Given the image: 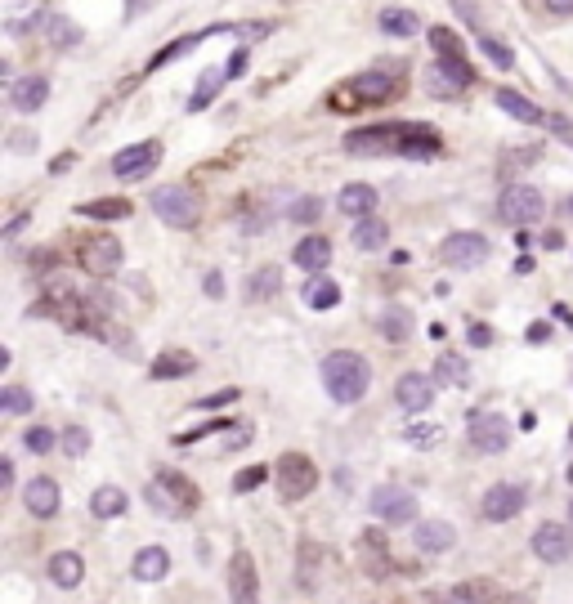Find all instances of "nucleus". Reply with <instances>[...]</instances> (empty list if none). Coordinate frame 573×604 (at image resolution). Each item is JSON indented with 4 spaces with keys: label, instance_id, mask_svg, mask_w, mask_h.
Here are the masks:
<instances>
[{
    "label": "nucleus",
    "instance_id": "23",
    "mask_svg": "<svg viewBox=\"0 0 573 604\" xmlns=\"http://www.w3.org/2000/svg\"><path fill=\"white\" fill-rule=\"evenodd\" d=\"M336 206H341V215L363 219V215L377 211V188H372V184H345V188L336 193Z\"/></svg>",
    "mask_w": 573,
    "mask_h": 604
},
{
    "label": "nucleus",
    "instance_id": "19",
    "mask_svg": "<svg viewBox=\"0 0 573 604\" xmlns=\"http://www.w3.org/2000/svg\"><path fill=\"white\" fill-rule=\"evenodd\" d=\"M46 99H50V81L41 72H28V77H19L10 86V108L14 112H37V108H46Z\"/></svg>",
    "mask_w": 573,
    "mask_h": 604
},
{
    "label": "nucleus",
    "instance_id": "15",
    "mask_svg": "<svg viewBox=\"0 0 573 604\" xmlns=\"http://www.w3.org/2000/svg\"><path fill=\"white\" fill-rule=\"evenodd\" d=\"M435 376H426V372H403L399 381H394V403L403 408V412H426L430 403H435Z\"/></svg>",
    "mask_w": 573,
    "mask_h": 604
},
{
    "label": "nucleus",
    "instance_id": "17",
    "mask_svg": "<svg viewBox=\"0 0 573 604\" xmlns=\"http://www.w3.org/2000/svg\"><path fill=\"white\" fill-rule=\"evenodd\" d=\"M359 564H363L368 577H377V582L394 573V559H390V546H386V533H381V528L359 533Z\"/></svg>",
    "mask_w": 573,
    "mask_h": 604
},
{
    "label": "nucleus",
    "instance_id": "60",
    "mask_svg": "<svg viewBox=\"0 0 573 604\" xmlns=\"http://www.w3.org/2000/svg\"><path fill=\"white\" fill-rule=\"evenodd\" d=\"M569 434H573V430H569Z\"/></svg>",
    "mask_w": 573,
    "mask_h": 604
},
{
    "label": "nucleus",
    "instance_id": "53",
    "mask_svg": "<svg viewBox=\"0 0 573 604\" xmlns=\"http://www.w3.org/2000/svg\"><path fill=\"white\" fill-rule=\"evenodd\" d=\"M0 484L14 488V461H10V457H0Z\"/></svg>",
    "mask_w": 573,
    "mask_h": 604
},
{
    "label": "nucleus",
    "instance_id": "28",
    "mask_svg": "<svg viewBox=\"0 0 573 604\" xmlns=\"http://www.w3.org/2000/svg\"><path fill=\"white\" fill-rule=\"evenodd\" d=\"M130 573H135V582H162V577L170 573V555H166L162 546H144V550L135 555Z\"/></svg>",
    "mask_w": 573,
    "mask_h": 604
},
{
    "label": "nucleus",
    "instance_id": "31",
    "mask_svg": "<svg viewBox=\"0 0 573 604\" xmlns=\"http://www.w3.org/2000/svg\"><path fill=\"white\" fill-rule=\"evenodd\" d=\"M90 510H95L99 519H117V515H126V510H130V497H126L117 484H104V488H95Z\"/></svg>",
    "mask_w": 573,
    "mask_h": 604
},
{
    "label": "nucleus",
    "instance_id": "11",
    "mask_svg": "<svg viewBox=\"0 0 573 604\" xmlns=\"http://www.w3.org/2000/svg\"><path fill=\"white\" fill-rule=\"evenodd\" d=\"M533 555L542 564H564L573 555V524H560V519H546L533 528Z\"/></svg>",
    "mask_w": 573,
    "mask_h": 604
},
{
    "label": "nucleus",
    "instance_id": "20",
    "mask_svg": "<svg viewBox=\"0 0 573 604\" xmlns=\"http://www.w3.org/2000/svg\"><path fill=\"white\" fill-rule=\"evenodd\" d=\"M59 501H63V492H59V484H54L50 475H37V479L23 488V506H28L37 519H50V515H59Z\"/></svg>",
    "mask_w": 573,
    "mask_h": 604
},
{
    "label": "nucleus",
    "instance_id": "50",
    "mask_svg": "<svg viewBox=\"0 0 573 604\" xmlns=\"http://www.w3.org/2000/svg\"><path fill=\"white\" fill-rule=\"evenodd\" d=\"M237 399H242V390H220V394L197 399V408H224V403H237Z\"/></svg>",
    "mask_w": 573,
    "mask_h": 604
},
{
    "label": "nucleus",
    "instance_id": "4",
    "mask_svg": "<svg viewBox=\"0 0 573 604\" xmlns=\"http://www.w3.org/2000/svg\"><path fill=\"white\" fill-rule=\"evenodd\" d=\"M273 479H278V497L282 501H305L319 488V466L305 452H282L278 466H273Z\"/></svg>",
    "mask_w": 573,
    "mask_h": 604
},
{
    "label": "nucleus",
    "instance_id": "49",
    "mask_svg": "<svg viewBox=\"0 0 573 604\" xmlns=\"http://www.w3.org/2000/svg\"><path fill=\"white\" fill-rule=\"evenodd\" d=\"M466 341H470L475 350H488V345H493V327H488V323H470V327H466Z\"/></svg>",
    "mask_w": 573,
    "mask_h": 604
},
{
    "label": "nucleus",
    "instance_id": "59",
    "mask_svg": "<svg viewBox=\"0 0 573 604\" xmlns=\"http://www.w3.org/2000/svg\"><path fill=\"white\" fill-rule=\"evenodd\" d=\"M569 524H573V501H569Z\"/></svg>",
    "mask_w": 573,
    "mask_h": 604
},
{
    "label": "nucleus",
    "instance_id": "30",
    "mask_svg": "<svg viewBox=\"0 0 573 604\" xmlns=\"http://www.w3.org/2000/svg\"><path fill=\"white\" fill-rule=\"evenodd\" d=\"M157 479L166 484V492L179 501V510H184V515H193V510L202 506V492H197V484H193L188 475H175V470H157Z\"/></svg>",
    "mask_w": 573,
    "mask_h": 604
},
{
    "label": "nucleus",
    "instance_id": "10",
    "mask_svg": "<svg viewBox=\"0 0 573 604\" xmlns=\"http://www.w3.org/2000/svg\"><path fill=\"white\" fill-rule=\"evenodd\" d=\"M466 439H470V448H475V452L493 457V452H506V443H511V426H506L497 412H470V417H466Z\"/></svg>",
    "mask_w": 573,
    "mask_h": 604
},
{
    "label": "nucleus",
    "instance_id": "46",
    "mask_svg": "<svg viewBox=\"0 0 573 604\" xmlns=\"http://www.w3.org/2000/svg\"><path fill=\"white\" fill-rule=\"evenodd\" d=\"M23 443H28V452H37V457H46L59 439H54V430L50 426H32V430H23Z\"/></svg>",
    "mask_w": 573,
    "mask_h": 604
},
{
    "label": "nucleus",
    "instance_id": "41",
    "mask_svg": "<svg viewBox=\"0 0 573 604\" xmlns=\"http://www.w3.org/2000/svg\"><path fill=\"white\" fill-rule=\"evenodd\" d=\"M144 497H148V501H153V510H157V515H166V519H179V515H184V510H179V501L166 492V484H162V479H153Z\"/></svg>",
    "mask_w": 573,
    "mask_h": 604
},
{
    "label": "nucleus",
    "instance_id": "54",
    "mask_svg": "<svg viewBox=\"0 0 573 604\" xmlns=\"http://www.w3.org/2000/svg\"><path fill=\"white\" fill-rule=\"evenodd\" d=\"M546 10L560 14V19H569V14H573V0H546Z\"/></svg>",
    "mask_w": 573,
    "mask_h": 604
},
{
    "label": "nucleus",
    "instance_id": "25",
    "mask_svg": "<svg viewBox=\"0 0 573 604\" xmlns=\"http://www.w3.org/2000/svg\"><path fill=\"white\" fill-rule=\"evenodd\" d=\"M282 291V269L278 264H264L255 273H246V305H260V300H273Z\"/></svg>",
    "mask_w": 573,
    "mask_h": 604
},
{
    "label": "nucleus",
    "instance_id": "39",
    "mask_svg": "<svg viewBox=\"0 0 573 604\" xmlns=\"http://www.w3.org/2000/svg\"><path fill=\"white\" fill-rule=\"evenodd\" d=\"M439 439H444V430H439L435 421H430V426H426V421H412V426L403 430V443H408V448H421V452L435 448Z\"/></svg>",
    "mask_w": 573,
    "mask_h": 604
},
{
    "label": "nucleus",
    "instance_id": "1",
    "mask_svg": "<svg viewBox=\"0 0 573 604\" xmlns=\"http://www.w3.org/2000/svg\"><path fill=\"white\" fill-rule=\"evenodd\" d=\"M444 144H439V130L430 126H417V121H403V126H372V130H354L345 139V153H403V157H435Z\"/></svg>",
    "mask_w": 573,
    "mask_h": 604
},
{
    "label": "nucleus",
    "instance_id": "43",
    "mask_svg": "<svg viewBox=\"0 0 573 604\" xmlns=\"http://www.w3.org/2000/svg\"><path fill=\"white\" fill-rule=\"evenodd\" d=\"M32 394L23 390V385H5V390H0V408H5V412H14V417H23V412H32Z\"/></svg>",
    "mask_w": 573,
    "mask_h": 604
},
{
    "label": "nucleus",
    "instance_id": "13",
    "mask_svg": "<svg viewBox=\"0 0 573 604\" xmlns=\"http://www.w3.org/2000/svg\"><path fill=\"white\" fill-rule=\"evenodd\" d=\"M524 506H528V492H524L519 484H493V488L484 492V501H479V515H484L488 524H511Z\"/></svg>",
    "mask_w": 573,
    "mask_h": 604
},
{
    "label": "nucleus",
    "instance_id": "24",
    "mask_svg": "<svg viewBox=\"0 0 573 604\" xmlns=\"http://www.w3.org/2000/svg\"><path fill=\"white\" fill-rule=\"evenodd\" d=\"M305 305L310 310H336L341 305V282L336 277H328V273H314L310 282H305Z\"/></svg>",
    "mask_w": 573,
    "mask_h": 604
},
{
    "label": "nucleus",
    "instance_id": "26",
    "mask_svg": "<svg viewBox=\"0 0 573 604\" xmlns=\"http://www.w3.org/2000/svg\"><path fill=\"white\" fill-rule=\"evenodd\" d=\"M350 242H354V251H381V246L390 242V228H386L381 215H363V219H354Z\"/></svg>",
    "mask_w": 573,
    "mask_h": 604
},
{
    "label": "nucleus",
    "instance_id": "51",
    "mask_svg": "<svg viewBox=\"0 0 573 604\" xmlns=\"http://www.w3.org/2000/svg\"><path fill=\"white\" fill-rule=\"evenodd\" d=\"M202 291H206L211 300H220V295H224V277H220V269H211V273L202 277Z\"/></svg>",
    "mask_w": 573,
    "mask_h": 604
},
{
    "label": "nucleus",
    "instance_id": "33",
    "mask_svg": "<svg viewBox=\"0 0 573 604\" xmlns=\"http://www.w3.org/2000/svg\"><path fill=\"white\" fill-rule=\"evenodd\" d=\"M497 108H502L506 117L524 121V126H537V121H542V108H537V103H528L519 90H497Z\"/></svg>",
    "mask_w": 573,
    "mask_h": 604
},
{
    "label": "nucleus",
    "instance_id": "57",
    "mask_svg": "<svg viewBox=\"0 0 573 604\" xmlns=\"http://www.w3.org/2000/svg\"><path fill=\"white\" fill-rule=\"evenodd\" d=\"M564 479H569V484H573V466H569V470H564Z\"/></svg>",
    "mask_w": 573,
    "mask_h": 604
},
{
    "label": "nucleus",
    "instance_id": "8",
    "mask_svg": "<svg viewBox=\"0 0 573 604\" xmlns=\"http://www.w3.org/2000/svg\"><path fill=\"white\" fill-rule=\"evenodd\" d=\"M488 260V237L484 233H448L444 242H439V264H448V269H479Z\"/></svg>",
    "mask_w": 573,
    "mask_h": 604
},
{
    "label": "nucleus",
    "instance_id": "35",
    "mask_svg": "<svg viewBox=\"0 0 573 604\" xmlns=\"http://www.w3.org/2000/svg\"><path fill=\"white\" fill-rule=\"evenodd\" d=\"M381 336L394 341V345H403V341L412 336V314H408L403 305H390V310L381 314Z\"/></svg>",
    "mask_w": 573,
    "mask_h": 604
},
{
    "label": "nucleus",
    "instance_id": "45",
    "mask_svg": "<svg viewBox=\"0 0 573 604\" xmlns=\"http://www.w3.org/2000/svg\"><path fill=\"white\" fill-rule=\"evenodd\" d=\"M479 50H484V54H488V59H493L502 72H511V68H515V54H511V46H502L497 37H479Z\"/></svg>",
    "mask_w": 573,
    "mask_h": 604
},
{
    "label": "nucleus",
    "instance_id": "5",
    "mask_svg": "<svg viewBox=\"0 0 573 604\" xmlns=\"http://www.w3.org/2000/svg\"><path fill=\"white\" fill-rule=\"evenodd\" d=\"M368 510H372L381 524L399 528V524H412V519H417V497H412L408 488H399V484H377L372 497H368Z\"/></svg>",
    "mask_w": 573,
    "mask_h": 604
},
{
    "label": "nucleus",
    "instance_id": "3",
    "mask_svg": "<svg viewBox=\"0 0 573 604\" xmlns=\"http://www.w3.org/2000/svg\"><path fill=\"white\" fill-rule=\"evenodd\" d=\"M148 206L170 228H197V219H202V193L193 184H162V188H153Z\"/></svg>",
    "mask_w": 573,
    "mask_h": 604
},
{
    "label": "nucleus",
    "instance_id": "21",
    "mask_svg": "<svg viewBox=\"0 0 573 604\" xmlns=\"http://www.w3.org/2000/svg\"><path fill=\"white\" fill-rule=\"evenodd\" d=\"M46 573H50V582H54V586H63V591H77V586L86 582V559H81L77 550H59V555H50Z\"/></svg>",
    "mask_w": 573,
    "mask_h": 604
},
{
    "label": "nucleus",
    "instance_id": "32",
    "mask_svg": "<svg viewBox=\"0 0 573 604\" xmlns=\"http://www.w3.org/2000/svg\"><path fill=\"white\" fill-rule=\"evenodd\" d=\"M224 81H228V68H206V72L197 77V90H193V99H188V112H202V108L224 90Z\"/></svg>",
    "mask_w": 573,
    "mask_h": 604
},
{
    "label": "nucleus",
    "instance_id": "14",
    "mask_svg": "<svg viewBox=\"0 0 573 604\" xmlns=\"http://www.w3.org/2000/svg\"><path fill=\"white\" fill-rule=\"evenodd\" d=\"M228 604H260V573L251 550H233L228 559Z\"/></svg>",
    "mask_w": 573,
    "mask_h": 604
},
{
    "label": "nucleus",
    "instance_id": "52",
    "mask_svg": "<svg viewBox=\"0 0 573 604\" xmlns=\"http://www.w3.org/2000/svg\"><path fill=\"white\" fill-rule=\"evenodd\" d=\"M524 336H528V345H546L551 341V323H533Z\"/></svg>",
    "mask_w": 573,
    "mask_h": 604
},
{
    "label": "nucleus",
    "instance_id": "9",
    "mask_svg": "<svg viewBox=\"0 0 573 604\" xmlns=\"http://www.w3.org/2000/svg\"><path fill=\"white\" fill-rule=\"evenodd\" d=\"M77 260H81V269H86L90 277H112V273L121 269L126 251H121V242H117V237H108V233H95V237H86V242H81Z\"/></svg>",
    "mask_w": 573,
    "mask_h": 604
},
{
    "label": "nucleus",
    "instance_id": "44",
    "mask_svg": "<svg viewBox=\"0 0 573 604\" xmlns=\"http://www.w3.org/2000/svg\"><path fill=\"white\" fill-rule=\"evenodd\" d=\"M81 41V28L77 23H68V19H54L50 23V46L54 50H68V46H77Z\"/></svg>",
    "mask_w": 573,
    "mask_h": 604
},
{
    "label": "nucleus",
    "instance_id": "58",
    "mask_svg": "<svg viewBox=\"0 0 573 604\" xmlns=\"http://www.w3.org/2000/svg\"><path fill=\"white\" fill-rule=\"evenodd\" d=\"M564 211H569V215H573V197H569V202H564Z\"/></svg>",
    "mask_w": 573,
    "mask_h": 604
},
{
    "label": "nucleus",
    "instance_id": "6",
    "mask_svg": "<svg viewBox=\"0 0 573 604\" xmlns=\"http://www.w3.org/2000/svg\"><path fill=\"white\" fill-rule=\"evenodd\" d=\"M475 86V68L466 59H435L430 72H426V90L435 99H457Z\"/></svg>",
    "mask_w": 573,
    "mask_h": 604
},
{
    "label": "nucleus",
    "instance_id": "12",
    "mask_svg": "<svg viewBox=\"0 0 573 604\" xmlns=\"http://www.w3.org/2000/svg\"><path fill=\"white\" fill-rule=\"evenodd\" d=\"M157 161H162V144H157V139H144V144H130V148H121V153L112 157V175L130 184V179L153 175Z\"/></svg>",
    "mask_w": 573,
    "mask_h": 604
},
{
    "label": "nucleus",
    "instance_id": "22",
    "mask_svg": "<svg viewBox=\"0 0 573 604\" xmlns=\"http://www.w3.org/2000/svg\"><path fill=\"white\" fill-rule=\"evenodd\" d=\"M399 90V77L394 72H359L354 81H350V95H359V99H368V103H381V99H390Z\"/></svg>",
    "mask_w": 573,
    "mask_h": 604
},
{
    "label": "nucleus",
    "instance_id": "48",
    "mask_svg": "<svg viewBox=\"0 0 573 604\" xmlns=\"http://www.w3.org/2000/svg\"><path fill=\"white\" fill-rule=\"evenodd\" d=\"M264 479H269V470H264V466H246V470H237V475H233V492H255Z\"/></svg>",
    "mask_w": 573,
    "mask_h": 604
},
{
    "label": "nucleus",
    "instance_id": "29",
    "mask_svg": "<svg viewBox=\"0 0 573 604\" xmlns=\"http://www.w3.org/2000/svg\"><path fill=\"white\" fill-rule=\"evenodd\" d=\"M193 372H197V359H193V354H184V350H179V354L170 350V354L153 359V368H148V376H153V381H179V376H193Z\"/></svg>",
    "mask_w": 573,
    "mask_h": 604
},
{
    "label": "nucleus",
    "instance_id": "27",
    "mask_svg": "<svg viewBox=\"0 0 573 604\" xmlns=\"http://www.w3.org/2000/svg\"><path fill=\"white\" fill-rule=\"evenodd\" d=\"M292 260H296L301 269H310V273H323V269L332 264V242H328L323 233H314V237H305V242L292 251Z\"/></svg>",
    "mask_w": 573,
    "mask_h": 604
},
{
    "label": "nucleus",
    "instance_id": "7",
    "mask_svg": "<svg viewBox=\"0 0 573 604\" xmlns=\"http://www.w3.org/2000/svg\"><path fill=\"white\" fill-rule=\"evenodd\" d=\"M546 211L542 193L528 188V184H506L502 197H497V215L511 224V228H524V224H537V215Z\"/></svg>",
    "mask_w": 573,
    "mask_h": 604
},
{
    "label": "nucleus",
    "instance_id": "18",
    "mask_svg": "<svg viewBox=\"0 0 573 604\" xmlns=\"http://www.w3.org/2000/svg\"><path fill=\"white\" fill-rule=\"evenodd\" d=\"M412 546H417L421 555H448V550L457 546V528H453L448 519H426V524L412 528Z\"/></svg>",
    "mask_w": 573,
    "mask_h": 604
},
{
    "label": "nucleus",
    "instance_id": "38",
    "mask_svg": "<svg viewBox=\"0 0 573 604\" xmlns=\"http://www.w3.org/2000/svg\"><path fill=\"white\" fill-rule=\"evenodd\" d=\"M430 50H435L439 59H466V46H461L457 32H448V28H430Z\"/></svg>",
    "mask_w": 573,
    "mask_h": 604
},
{
    "label": "nucleus",
    "instance_id": "2",
    "mask_svg": "<svg viewBox=\"0 0 573 604\" xmlns=\"http://www.w3.org/2000/svg\"><path fill=\"white\" fill-rule=\"evenodd\" d=\"M372 385V363L354 350H332L323 359V390L336 399V403H359Z\"/></svg>",
    "mask_w": 573,
    "mask_h": 604
},
{
    "label": "nucleus",
    "instance_id": "40",
    "mask_svg": "<svg viewBox=\"0 0 573 604\" xmlns=\"http://www.w3.org/2000/svg\"><path fill=\"white\" fill-rule=\"evenodd\" d=\"M319 564H323V546H319L314 537H305V542H301V582H305V586L319 582Z\"/></svg>",
    "mask_w": 573,
    "mask_h": 604
},
{
    "label": "nucleus",
    "instance_id": "36",
    "mask_svg": "<svg viewBox=\"0 0 573 604\" xmlns=\"http://www.w3.org/2000/svg\"><path fill=\"white\" fill-rule=\"evenodd\" d=\"M435 381L466 390V385H470V368H466V359H457V354H444V359L435 363Z\"/></svg>",
    "mask_w": 573,
    "mask_h": 604
},
{
    "label": "nucleus",
    "instance_id": "55",
    "mask_svg": "<svg viewBox=\"0 0 573 604\" xmlns=\"http://www.w3.org/2000/svg\"><path fill=\"white\" fill-rule=\"evenodd\" d=\"M542 246H546V251H560V246H564L560 228H546V233H542Z\"/></svg>",
    "mask_w": 573,
    "mask_h": 604
},
{
    "label": "nucleus",
    "instance_id": "47",
    "mask_svg": "<svg viewBox=\"0 0 573 604\" xmlns=\"http://www.w3.org/2000/svg\"><path fill=\"white\" fill-rule=\"evenodd\" d=\"M63 452L68 457H86L90 452V430L86 426H68L63 430Z\"/></svg>",
    "mask_w": 573,
    "mask_h": 604
},
{
    "label": "nucleus",
    "instance_id": "37",
    "mask_svg": "<svg viewBox=\"0 0 573 604\" xmlns=\"http://www.w3.org/2000/svg\"><path fill=\"white\" fill-rule=\"evenodd\" d=\"M381 32L386 37H417V14L412 10H381Z\"/></svg>",
    "mask_w": 573,
    "mask_h": 604
},
{
    "label": "nucleus",
    "instance_id": "42",
    "mask_svg": "<svg viewBox=\"0 0 573 604\" xmlns=\"http://www.w3.org/2000/svg\"><path fill=\"white\" fill-rule=\"evenodd\" d=\"M319 215H323V197H314V193H305L286 206V219H296V224H314Z\"/></svg>",
    "mask_w": 573,
    "mask_h": 604
},
{
    "label": "nucleus",
    "instance_id": "16",
    "mask_svg": "<svg viewBox=\"0 0 573 604\" xmlns=\"http://www.w3.org/2000/svg\"><path fill=\"white\" fill-rule=\"evenodd\" d=\"M439 604H511V595L497 582H488V577H470V582L448 586L439 595Z\"/></svg>",
    "mask_w": 573,
    "mask_h": 604
},
{
    "label": "nucleus",
    "instance_id": "56",
    "mask_svg": "<svg viewBox=\"0 0 573 604\" xmlns=\"http://www.w3.org/2000/svg\"><path fill=\"white\" fill-rule=\"evenodd\" d=\"M32 144H37V139H32V135H23V130H19V135H14V153H32Z\"/></svg>",
    "mask_w": 573,
    "mask_h": 604
},
{
    "label": "nucleus",
    "instance_id": "34",
    "mask_svg": "<svg viewBox=\"0 0 573 604\" xmlns=\"http://www.w3.org/2000/svg\"><path fill=\"white\" fill-rule=\"evenodd\" d=\"M135 206L126 202V197H99V202H86V206H77V215H86V219H104V224H112V219H126Z\"/></svg>",
    "mask_w": 573,
    "mask_h": 604
}]
</instances>
